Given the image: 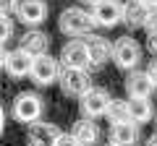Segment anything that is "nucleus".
<instances>
[{
  "label": "nucleus",
  "instance_id": "1",
  "mask_svg": "<svg viewBox=\"0 0 157 146\" xmlns=\"http://www.w3.org/2000/svg\"><path fill=\"white\" fill-rule=\"evenodd\" d=\"M58 26L66 37H86L94 29V18L84 8H66L58 18Z\"/></svg>",
  "mask_w": 157,
  "mask_h": 146
},
{
  "label": "nucleus",
  "instance_id": "2",
  "mask_svg": "<svg viewBox=\"0 0 157 146\" xmlns=\"http://www.w3.org/2000/svg\"><path fill=\"white\" fill-rule=\"evenodd\" d=\"M110 60L115 63L118 68H123V71H134V68L139 65V60H141L139 42L131 39V37H121V39L113 45V50H110Z\"/></svg>",
  "mask_w": 157,
  "mask_h": 146
},
{
  "label": "nucleus",
  "instance_id": "3",
  "mask_svg": "<svg viewBox=\"0 0 157 146\" xmlns=\"http://www.w3.org/2000/svg\"><path fill=\"white\" fill-rule=\"evenodd\" d=\"M29 76L37 86H50V84H58V76H60V60L45 55H37L32 57V68H29Z\"/></svg>",
  "mask_w": 157,
  "mask_h": 146
},
{
  "label": "nucleus",
  "instance_id": "4",
  "mask_svg": "<svg viewBox=\"0 0 157 146\" xmlns=\"http://www.w3.org/2000/svg\"><path fill=\"white\" fill-rule=\"evenodd\" d=\"M42 97L39 94H32V91H24V94L16 97V102H13L11 107V115L13 120H18V123H34V120L42 118Z\"/></svg>",
  "mask_w": 157,
  "mask_h": 146
},
{
  "label": "nucleus",
  "instance_id": "5",
  "mask_svg": "<svg viewBox=\"0 0 157 146\" xmlns=\"http://www.w3.org/2000/svg\"><path fill=\"white\" fill-rule=\"evenodd\" d=\"M78 104H81V112H84V118H92V120H97V118H102V115L107 112V107H110V102H113V97H110V91L107 89H100V86H89V89L84 91V94L78 97Z\"/></svg>",
  "mask_w": 157,
  "mask_h": 146
},
{
  "label": "nucleus",
  "instance_id": "6",
  "mask_svg": "<svg viewBox=\"0 0 157 146\" xmlns=\"http://www.w3.org/2000/svg\"><path fill=\"white\" fill-rule=\"evenodd\" d=\"M58 84H60L66 97H81L92 86V76L84 68H63L58 76Z\"/></svg>",
  "mask_w": 157,
  "mask_h": 146
},
{
  "label": "nucleus",
  "instance_id": "7",
  "mask_svg": "<svg viewBox=\"0 0 157 146\" xmlns=\"http://www.w3.org/2000/svg\"><path fill=\"white\" fill-rule=\"evenodd\" d=\"M89 13H92V18H94L97 26L113 29L115 24L123 21V3H121V0H94Z\"/></svg>",
  "mask_w": 157,
  "mask_h": 146
},
{
  "label": "nucleus",
  "instance_id": "8",
  "mask_svg": "<svg viewBox=\"0 0 157 146\" xmlns=\"http://www.w3.org/2000/svg\"><path fill=\"white\" fill-rule=\"evenodd\" d=\"M58 60H60L63 68H84V71H89V68H92L89 52H86V42H84V39H71V42H66Z\"/></svg>",
  "mask_w": 157,
  "mask_h": 146
},
{
  "label": "nucleus",
  "instance_id": "9",
  "mask_svg": "<svg viewBox=\"0 0 157 146\" xmlns=\"http://www.w3.org/2000/svg\"><path fill=\"white\" fill-rule=\"evenodd\" d=\"M16 18L26 26H39L45 24L47 18V3L45 0H16V8H13Z\"/></svg>",
  "mask_w": 157,
  "mask_h": 146
},
{
  "label": "nucleus",
  "instance_id": "10",
  "mask_svg": "<svg viewBox=\"0 0 157 146\" xmlns=\"http://www.w3.org/2000/svg\"><path fill=\"white\" fill-rule=\"evenodd\" d=\"M58 136H60V128H58V125L42 123V120H34V123H29L26 146H52Z\"/></svg>",
  "mask_w": 157,
  "mask_h": 146
},
{
  "label": "nucleus",
  "instance_id": "11",
  "mask_svg": "<svg viewBox=\"0 0 157 146\" xmlns=\"http://www.w3.org/2000/svg\"><path fill=\"white\" fill-rule=\"evenodd\" d=\"M110 141L118 146H136L139 141V123L134 120H118L110 125Z\"/></svg>",
  "mask_w": 157,
  "mask_h": 146
},
{
  "label": "nucleus",
  "instance_id": "12",
  "mask_svg": "<svg viewBox=\"0 0 157 146\" xmlns=\"http://www.w3.org/2000/svg\"><path fill=\"white\" fill-rule=\"evenodd\" d=\"M157 86L152 84V78L147 76V71H131L128 76H126V91H128V99H134V97H152V91H155Z\"/></svg>",
  "mask_w": 157,
  "mask_h": 146
},
{
  "label": "nucleus",
  "instance_id": "13",
  "mask_svg": "<svg viewBox=\"0 0 157 146\" xmlns=\"http://www.w3.org/2000/svg\"><path fill=\"white\" fill-rule=\"evenodd\" d=\"M86 52H89V63L94 68H100V65H105L107 60H110V50H113V45L105 39V37H97V34H86Z\"/></svg>",
  "mask_w": 157,
  "mask_h": 146
},
{
  "label": "nucleus",
  "instance_id": "14",
  "mask_svg": "<svg viewBox=\"0 0 157 146\" xmlns=\"http://www.w3.org/2000/svg\"><path fill=\"white\" fill-rule=\"evenodd\" d=\"M47 45H50V39H47L45 31H39L37 26H32L26 34L21 37V50L26 52V55L37 57V55H45L47 52Z\"/></svg>",
  "mask_w": 157,
  "mask_h": 146
},
{
  "label": "nucleus",
  "instance_id": "15",
  "mask_svg": "<svg viewBox=\"0 0 157 146\" xmlns=\"http://www.w3.org/2000/svg\"><path fill=\"white\" fill-rule=\"evenodd\" d=\"M29 68H32V55H26L21 47L13 50V52H8V57H6L8 76H13V78H24V76H29Z\"/></svg>",
  "mask_w": 157,
  "mask_h": 146
},
{
  "label": "nucleus",
  "instance_id": "16",
  "mask_svg": "<svg viewBox=\"0 0 157 146\" xmlns=\"http://www.w3.org/2000/svg\"><path fill=\"white\" fill-rule=\"evenodd\" d=\"M71 136H73L81 146H94L97 141H100V128H97V123H94L92 118H84V120H78V123L73 125Z\"/></svg>",
  "mask_w": 157,
  "mask_h": 146
},
{
  "label": "nucleus",
  "instance_id": "17",
  "mask_svg": "<svg viewBox=\"0 0 157 146\" xmlns=\"http://www.w3.org/2000/svg\"><path fill=\"white\" fill-rule=\"evenodd\" d=\"M128 104V120H134V123H149L152 115H155V107H152L149 97H134V99L126 102Z\"/></svg>",
  "mask_w": 157,
  "mask_h": 146
},
{
  "label": "nucleus",
  "instance_id": "18",
  "mask_svg": "<svg viewBox=\"0 0 157 146\" xmlns=\"http://www.w3.org/2000/svg\"><path fill=\"white\" fill-rule=\"evenodd\" d=\"M152 13V8H147L141 0H131V3H123V24H128L131 29L144 26L147 16Z\"/></svg>",
  "mask_w": 157,
  "mask_h": 146
},
{
  "label": "nucleus",
  "instance_id": "19",
  "mask_svg": "<svg viewBox=\"0 0 157 146\" xmlns=\"http://www.w3.org/2000/svg\"><path fill=\"white\" fill-rule=\"evenodd\" d=\"M105 115L110 118V123H118V120H128V104H126L123 99H113Z\"/></svg>",
  "mask_w": 157,
  "mask_h": 146
},
{
  "label": "nucleus",
  "instance_id": "20",
  "mask_svg": "<svg viewBox=\"0 0 157 146\" xmlns=\"http://www.w3.org/2000/svg\"><path fill=\"white\" fill-rule=\"evenodd\" d=\"M13 34V21H11V13H0V45H6Z\"/></svg>",
  "mask_w": 157,
  "mask_h": 146
},
{
  "label": "nucleus",
  "instance_id": "21",
  "mask_svg": "<svg viewBox=\"0 0 157 146\" xmlns=\"http://www.w3.org/2000/svg\"><path fill=\"white\" fill-rule=\"evenodd\" d=\"M52 146H81V144H78L71 133H60V136L55 138V144H52Z\"/></svg>",
  "mask_w": 157,
  "mask_h": 146
},
{
  "label": "nucleus",
  "instance_id": "22",
  "mask_svg": "<svg viewBox=\"0 0 157 146\" xmlns=\"http://www.w3.org/2000/svg\"><path fill=\"white\" fill-rule=\"evenodd\" d=\"M144 29H147V34H157V11H152L149 16H147Z\"/></svg>",
  "mask_w": 157,
  "mask_h": 146
},
{
  "label": "nucleus",
  "instance_id": "23",
  "mask_svg": "<svg viewBox=\"0 0 157 146\" xmlns=\"http://www.w3.org/2000/svg\"><path fill=\"white\" fill-rule=\"evenodd\" d=\"M147 76L152 78V84L157 86V55H155V60L149 63V68H147Z\"/></svg>",
  "mask_w": 157,
  "mask_h": 146
},
{
  "label": "nucleus",
  "instance_id": "24",
  "mask_svg": "<svg viewBox=\"0 0 157 146\" xmlns=\"http://www.w3.org/2000/svg\"><path fill=\"white\" fill-rule=\"evenodd\" d=\"M16 0H0V13H13Z\"/></svg>",
  "mask_w": 157,
  "mask_h": 146
},
{
  "label": "nucleus",
  "instance_id": "25",
  "mask_svg": "<svg viewBox=\"0 0 157 146\" xmlns=\"http://www.w3.org/2000/svg\"><path fill=\"white\" fill-rule=\"evenodd\" d=\"M147 47H149L152 55H157V34H149V39H147Z\"/></svg>",
  "mask_w": 157,
  "mask_h": 146
},
{
  "label": "nucleus",
  "instance_id": "26",
  "mask_svg": "<svg viewBox=\"0 0 157 146\" xmlns=\"http://www.w3.org/2000/svg\"><path fill=\"white\" fill-rule=\"evenodd\" d=\"M6 57H8V52L3 50V45H0V71H3V68H6Z\"/></svg>",
  "mask_w": 157,
  "mask_h": 146
},
{
  "label": "nucleus",
  "instance_id": "27",
  "mask_svg": "<svg viewBox=\"0 0 157 146\" xmlns=\"http://www.w3.org/2000/svg\"><path fill=\"white\" fill-rule=\"evenodd\" d=\"M3 128H6V110L0 107V136H3Z\"/></svg>",
  "mask_w": 157,
  "mask_h": 146
},
{
  "label": "nucleus",
  "instance_id": "28",
  "mask_svg": "<svg viewBox=\"0 0 157 146\" xmlns=\"http://www.w3.org/2000/svg\"><path fill=\"white\" fill-rule=\"evenodd\" d=\"M147 8H152V11H157V0H141Z\"/></svg>",
  "mask_w": 157,
  "mask_h": 146
},
{
  "label": "nucleus",
  "instance_id": "29",
  "mask_svg": "<svg viewBox=\"0 0 157 146\" xmlns=\"http://www.w3.org/2000/svg\"><path fill=\"white\" fill-rule=\"evenodd\" d=\"M144 146H157V133L155 136H149V138H147V144Z\"/></svg>",
  "mask_w": 157,
  "mask_h": 146
},
{
  "label": "nucleus",
  "instance_id": "30",
  "mask_svg": "<svg viewBox=\"0 0 157 146\" xmlns=\"http://www.w3.org/2000/svg\"><path fill=\"white\" fill-rule=\"evenodd\" d=\"M105 146H118V144H113V141H110V144H105Z\"/></svg>",
  "mask_w": 157,
  "mask_h": 146
},
{
  "label": "nucleus",
  "instance_id": "31",
  "mask_svg": "<svg viewBox=\"0 0 157 146\" xmlns=\"http://www.w3.org/2000/svg\"><path fill=\"white\" fill-rule=\"evenodd\" d=\"M81 3H94V0H81Z\"/></svg>",
  "mask_w": 157,
  "mask_h": 146
}]
</instances>
